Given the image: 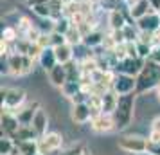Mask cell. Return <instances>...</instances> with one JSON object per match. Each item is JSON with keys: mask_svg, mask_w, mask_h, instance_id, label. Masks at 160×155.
Returning a JSON list of instances; mask_svg holds the SVG:
<instances>
[{"mask_svg": "<svg viewBox=\"0 0 160 155\" xmlns=\"http://www.w3.org/2000/svg\"><path fill=\"white\" fill-rule=\"evenodd\" d=\"M149 139L160 142V132H151V133H149Z\"/></svg>", "mask_w": 160, "mask_h": 155, "instance_id": "38", "label": "cell"}, {"mask_svg": "<svg viewBox=\"0 0 160 155\" xmlns=\"http://www.w3.org/2000/svg\"><path fill=\"white\" fill-rule=\"evenodd\" d=\"M122 31H124V36H126V42H137V40H138V34L133 31L131 23H128Z\"/></svg>", "mask_w": 160, "mask_h": 155, "instance_id": "31", "label": "cell"}, {"mask_svg": "<svg viewBox=\"0 0 160 155\" xmlns=\"http://www.w3.org/2000/svg\"><path fill=\"white\" fill-rule=\"evenodd\" d=\"M15 142H20V141H29V139H40V135L36 133V130L32 128V125H22L18 128V132L15 133Z\"/></svg>", "mask_w": 160, "mask_h": 155, "instance_id": "20", "label": "cell"}, {"mask_svg": "<svg viewBox=\"0 0 160 155\" xmlns=\"http://www.w3.org/2000/svg\"><path fill=\"white\" fill-rule=\"evenodd\" d=\"M49 36H51V47H58V45L67 44L65 34H61V33H58V31H52Z\"/></svg>", "mask_w": 160, "mask_h": 155, "instance_id": "30", "label": "cell"}, {"mask_svg": "<svg viewBox=\"0 0 160 155\" xmlns=\"http://www.w3.org/2000/svg\"><path fill=\"white\" fill-rule=\"evenodd\" d=\"M38 110H40V105H38L36 101H34V103H31V105H27L25 108H22V106H20V108H18V112H16L18 121H20L22 125H31Z\"/></svg>", "mask_w": 160, "mask_h": 155, "instance_id": "14", "label": "cell"}, {"mask_svg": "<svg viewBox=\"0 0 160 155\" xmlns=\"http://www.w3.org/2000/svg\"><path fill=\"white\" fill-rule=\"evenodd\" d=\"M108 23L112 29H124L128 23H126V18H124L122 11H119V9H112L108 15Z\"/></svg>", "mask_w": 160, "mask_h": 155, "instance_id": "22", "label": "cell"}, {"mask_svg": "<svg viewBox=\"0 0 160 155\" xmlns=\"http://www.w3.org/2000/svg\"><path fill=\"white\" fill-rule=\"evenodd\" d=\"M32 13L40 18H52V9H51V4H49V0L47 2H42V4H36V6H32Z\"/></svg>", "mask_w": 160, "mask_h": 155, "instance_id": "25", "label": "cell"}, {"mask_svg": "<svg viewBox=\"0 0 160 155\" xmlns=\"http://www.w3.org/2000/svg\"><path fill=\"white\" fill-rule=\"evenodd\" d=\"M146 153H149V155H160V142L148 139V150H146Z\"/></svg>", "mask_w": 160, "mask_h": 155, "instance_id": "32", "label": "cell"}, {"mask_svg": "<svg viewBox=\"0 0 160 155\" xmlns=\"http://www.w3.org/2000/svg\"><path fill=\"white\" fill-rule=\"evenodd\" d=\"M149 4H151L153 11H158L160 13V0H149Z\"/></svg>", "mask_w": 160, "mask_h": 155, "instance_id": "37", "label": "cell"}, {"mask_svg": "<svg viewBox=\"0 0 160 155\" xmlns=\"http://www.w3.org/2000/svg\"><path fill=\"white\" fill-rule=\"evenodd\" d=\"M0 123H2V135H8V137H15V133L18 132V128L22 126V123L18 121V116L16 112L6 110L2 108V117H0Z\"/></svg>", "mask_w": 160, "mask_h": 155, "instance_id": "6", "label": "cell"}, {"mask_svg": "<svg viewBox=\"0 0 160 155\" xmlns=\"http://www.w3.org/2000/svg\"><path fill=\"white\" fill-rule=\"evenodd\" d=\"M31 125H32V128L36 130V133L40 135V137L45 135V133H47V126H49V119H47V116H45V112L43 110H38Z\"/></svg>", "mask_w": 160, "mask_h": 155, "instance_id": "19", "label": "cell"}, {"mask_svg": "<svg viewBox=\"0 0 160 155\" xmlns=\"http://www.w3.org/2000/svg\"><path fill=\"white\" fill-rule=\"evenodd\" d=\"M155 45H160V29L155 33ZM155 45H153V47H155Z\"/></svg>", "mask_w": 160, "mask_h": 155, "instance_id": "40", "label": "cell"}, {"mask_svg": "<svg viewBox=\"0 0 160 155\" xmlns=\"http://www.w3.org/2000/svg\"><path fill=\"white\" fill-rule=\"evenodd\" d=\"M38 144H40V153L43 155H49V153H54L58 152L61 144H63V137L56 132H51V133H45L38 139Z\"/></svg>", "mask_w": 160, "mask_h": 155, "instance_id": "7", "label": "cell"}, {"mask_svg": "<svg viewBox=\"0 0 160 155\" xmlns=\"http://www.w3.org/2000/svg\"><path fill=\"white\" fill-rule=\"evenodd\" d=\"M18 36H20V34H18V29L13 27V25H9V27H6V29L2 31V40H6V42H9V44L16 42Z\"/></svg>", "mask_w": 160, "mask_h": 155, "instance_id": "28", "label": "cell"}, {"mask_svg": "<svg viewBox=\"0 0 160 155\" xmlns=\"http://www.w3.org/2000/svg\"><path fill=\"white\" fill-rule=\"evenodd\" d=\"M81 155H92V153H88V152H83V153H81Z\"/></svg>", "mask_w": 160, "mask_h": 155, "instance_id": "42", "label": "cell"}, {"mask_svg": "<svg viewBox=\"0 0 160 155\" xmlns=\"http://www.w3.org/2000/svg\"><path fill=\"white\" fill-rule=\"evenodd\" d=\"M149 11H153L149 0H137V2L130 8V16L133 20H138V18H142L144 15H148Z\"/></svg>", "mask_w": 160, "mask_h": 155, "instance_id": "17", "label": "cell"}, {"mask_svg": "<svg viewBox=\"0 0 160 155\" xmlns=\"http://www.w3.org/2000/svg\"><path fill=\"white\" fill-rule=\"evenodd\" d=\"M151 51H153V45L144 44V42H137V52H138V58L148 59V58H149V54H151Z\"/></svg>", "mask_w": 160, "mask_h": 155, "instance_id": "29", "label": "cell"}, {"mask_svg": "<svg viewBox=\"0 0 160 155\" xmlns=\"http://www.w3.org/2000/svg\"><path fill=\"white\" fill-rule=\"evenodd\" d=\"M36 155H43V153H36Z\"/></svg>", "mask_w": 160, "mask_h": 155, "instance_id": "43", "label": "cell"}, {"mask_svg": "<svg viewBox=\"0 0 160 155\" xmlns=\"http://www.w3.org/2000/svg\"><path fill=\"white\" fill-rule=\"evenodd\" d=\"M135 85H137L135 76H128V74L119 72V74H115V80H113L112 89L115 90L119 96H124V94H131V92H135Z\"/></svg>", "mask_w": 160, "mask_h": 155, "instance_id": "8", "label": "cell"}, {"mask_svg": "<svg viewBox=\"0 0 160 155\" xmlns=\"http://www.w3.org/2000/svg\"><path fill=\"white\" fill-rule=\"evenodd\" d=\"M42 2H47V0H27V4H29L31 8H32V6H36V4H42Z\"/></svg>", "mask_w": 160, "mask_h": 155, "instance_id": "39", "label": "cell"}, {"mask_svg": "<svg viewBox=\"0 0 160 155\" xmlns=\"http://www.w3.org/2000/svg\"><path fill=\"white\" fill-rule=\"evenodd\" d=\"M117 103H119V94H117L113 89L106 90V92L102 94V112H104V114H113Z\"/></svg>", "mask_w": 160, "mask_h": 155, "instance_id": "16", "label": "cell"}, {"mask_svg": "<svg viewBox=\"0 0 160 155\" xmlns=\"http://www.w3.org/2000/svg\"><path fill=\"white\" fill-rule=\"evenodd\" d=\"M54 52H56V58H58V63H70L74 59V45L70 44H63V45H58L54 47Z\"/></svg>", "mask_w": 160, "mask_h": 155, "instance_id": "15", "label": "cell"}, {"mask_svg": "<svg viewBox=\"0 0 160 155\" xmlns=\"http://www.w3.org/2000/svg\"><path fill=\"white\" fill-rule=\"evenodd\" d=\"M137 85H135V94H146L149 90L157 89L160 85V63L153 61V59H146L142 70L137 74Z\"/></svg>", "mask_w": 160, "mask_h": 155, "instance_id": "1", "label": "cell"}, {"mask_svg": "<svg viewBox=\"0 0 160 155\" xmlns=\"http://www.w3.org/2000/svg\"><path fill=\"white\" fill-rule=\"evenodd\" d=\"M135 92L131 94H124L119 96V103H117L115 110H113V121H115V128L117 130H124L126 126L131 125L133 119V110H135Z\"/></svg>", "mask_w": 160, "mask_h": 155, "instance_id": "2", "label": "cell"}, {"mask_svg": "<svg viewBox=\"0 0 160 155\" xmlns=\"http://www.w3.org/2000/svg\"><path fill=\"white\" fill-rule=\"evenodd\" d=\"M83 152H85V148H83V144H76V146L68 148L67 152H63V153H59V155H81Z\"/></svg>", "mask_w": 160, "mask_h": 155, "instance_id": "33", "label": "cell"}, {"mask_svg": "<svg viewBox=\"0 0 160 155\" xmlns=\"http://www.w3.org/2000/svg\"><path fill=\"white\" fill-rule=\"evenodd\" d=\"M83 89L81 87V81H67L63 87H61V92H63V96L68 97V99H72L79 90Z\"/></svg>", "mask_w": 160, "mask_h": 155, "instance_id": "26", "label": "cell"}, {"mask_svg": "<svg viewBox=\"0 0 160 155\" xmlns=\"http://www.w3.org/2000/svg\"><path fill=\"white\" fill-rule=\"evenodd\" d=\"M144 63H146L144 58H124L117 63V70L122 72V74H128V76H135L137 78V74L142 70Z\"/></svg>", "mask_w": 160, "mask_h": 155, "instance_id": "10", "label": "cell"}, {"mask_svg": "<svg viewBox=\"0 0 160 155\" xmlns=\"http://www.w3.org/2000/svg\"><path fill=\"white\" fill-rule=\"evenodd\" d=\"M157 96H158V101H160V85L157 87Z\"/></svg>", "mask_w": 160, "mask_h": 155, "instance_id": "41", "label": "cell"}, {"mask_svg": "<svg viewBox=\"0 0 160 155\" xmlns=\"http://www.w3.org/2000/svg\"><path fill=\"white\" fill-rule=\"evenodd\" d=\"M0 49H2V56H9V42L2 40L0 42Z\"/></svg>", "mask_w": 160, "mask_h": 155, "instance_id": "36", "label": "cell"}, {"mask_svg": "<svg viewBox=\"0 0 160 155\" xmlns=\"http://www.w3.org/2000/svg\"><path fill=\"white\" fill-rule=\"evenodd\" d=\"M90 128L94 130L95 133H108L112 130H115V121H113V116L112 114H99V116H94L90 119Z\"/></svg>", "mask_w": 160, "mask_h": 155, "instance_id": "9", "label": "cell"}, {"mask_svg": "<svg viewBox=\"0 0 160 155\" xmlns=\"http://www.w3.org/2000/svg\"><path fill=\"white\" fill-rule=\"evenodd\" d=\"M148 59H153V61L160 63V45H155V47H153V51H151V54H149Z\"/></svg>", "mask_w": 160, "mask_h": 155, "instance_id": "34", "label": "cell"}, {"mask_svg": "<svg viewBox=\"0 0 160 155\" xmlns=\"http://www.w3.org/2000/svg\"><path fill=\"white\" fill-rule=\"evenodd\" d=\"M65 38H67V44H70V45H79L83 44V33H81V29L76 25V23H72L70 25V29L65 33Z\"/></svg>", "mask_w": 160, "mask_h": 155, "instance_id": "24", "label": "cell"}, {"mask_svg": "<svg viewBox=\"0 0 160 155\" xmlns=\"http://www.w3.org/2000/svg\"><path fill=\"white\" fill-rule=\"evenodd\" d=\"M70 117H72L74 123H78V125H85V123H90V119L94 117L92 116V110H90V106L85 103H76L72 106V112H70Z\"/></svg>", "mask_w": 160, "mask_h": 155, "instance_id": "12", "label": "cell"}, {"mask_svg": "<svg viewBox=\"0 0 160 155\" xmlns=\"http://www.w3.org/2000/svg\"><path fill=\"white\" fill-rule=\"evenodd\" d=\"M117 144H119V150L133 155H142L148 150V139L142 135H122L119 137Z\"/></svg>", "mask_w": 160, "mask_h": 155, "instance_id": "4", "label": "cell"}, {"mask_svg": "<svg viewBox=\"0 0 160 155\" xmlns=\"http://www.w3.org/2000/svg\"><path fill=\"white\" fill-rule=\"evenodd\" d=\"M102 42H104V34H102L101 31H95V29H92L88 34L83 36V44L87 45L88 49L97 47V45H102Z\"/></svg>", "mask_w": 160, "mask_h": 155, "instance_id": "23", "label": "cell"}, {"mask_svg": "<svg viewBox=\"0 0 160 155\" xmlns=\"http://www.w3.org/2000/svg\"><path fill=\"white\" fill-rule=\"evenodd\" d=\"M16 146H18V150H20V155H36V153H40L38 139L20 141V142H16Z\"/></svg>", "mask_w": 160, "mask_h": 155, "instance_id": "21", "label": "cell"}, {"mask_svg": "<svg viewBox=\"0 0 160 155\" xmlns=\"http://www.w3.org/2000/svg\"><path fill=\"white\" fill-rule=\"evenodd\" d=\"M151 132H160V116H157L151 121Z\"/></svg>", "mask_w": 160, "mask_h": 155, "instance_id": "35", "label": "cell"}, {"mask_svg": "<svg viewBox=\"0 0 160 155\" xmlns=\"http://www.w3.org/2000/svg\"><path fill=\"white\" fill-rule=\"evenodd\" d=\"M15 139H11L8 135H2V141H0V153L2 155H13V150H15Z\"/></svg>", "mask_w": 160, "mask_h": 155, "instance_id": "27", "label": "cell"}, {"mask_svg": "<svg viewBox=\"0 0 160 155\" xmlns=\"http://www.w3.org/2000/svg\"><path fill=\"white\" fill-rule=\"evenodd\" d=\"M25 101V92L22 89H2V108L16 112Z\"/></svg>", "mask_w": 160, "mask_h": 155, "instance_id": "5", "label": "cell"}, {"mask_svg": "<svg viewBox=\"0 0 160 155\" xmlns=\"http://www.w3.org/2000/svg\"><path fill=\"white\" fill-rule=\"evenodd\" d=\"M8 67H9V74L13 76H23L29 74L34 67V59L27 56V54H20V52H13L8 56Z\"/></svg>", "mask_w": 160, "mask_h": 155, "instance_id": "3", "label": "cell"}, {"mask_svg": "<svg viewBox=\"0 0 160 155\" xmlns=\"http://www.w3.org/2000/svg\"><path fill=\"white\" fill-rule=\"evenodd\" d=\"M47 74H49V81H51L54 87H59V89H61V87L68 81L67 65H63V63H56V65L52 67Z\"/></svg>", "mask_w": 160, "mask_h": 155, "instance_id": "13", "label": "cell"}, {"mask_svg": "<svg viewBox=\"0 0 160 155\" xmlns=\"http://www.w3.org/2000/svg\"><path fill=\"white\" fill-rule=\"evenodd\" d=\"M40 65L43 67L45 70L49 72L52 67L58 63V58H56V52H54V47H47V49H43V52H42V56H40Z\"/></svg>", "mask_w": 160, "mask_h": 155, "instance_id": "18", "label": "cell"}, {"mask_svg": "<svg viewBox=\"0 0 160 155\" xmlns=\"http://www.w3.org/2000/svg\"><path fill=\"white\" fill-rule=\"evenodd\" d=\"M138 31H148V33H157L160 29V13L158 11H149L148 15L137 20Z\"/></svg>", "mask_w": 160, "mask_h": 155, "instance_id": "11", "label": "cell"}]
</instances>
